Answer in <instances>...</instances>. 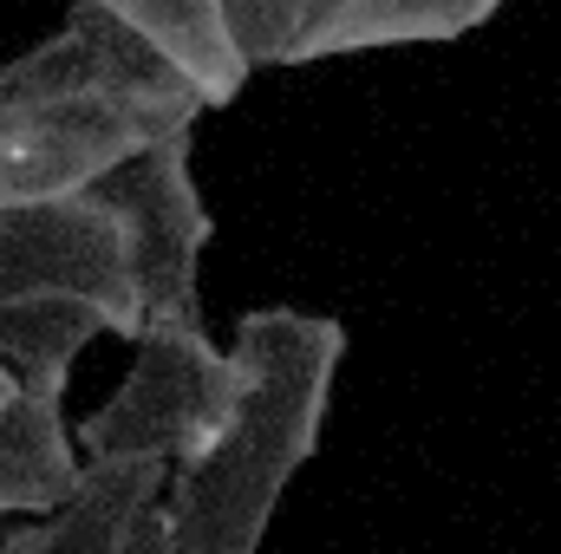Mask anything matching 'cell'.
Wrapping results in <instances>:
<instances>
[{
    "instance_id": "cell-1",
    "label": "cell",
    "mask_w": 561,
    "mask_h": 554,
    "mask_svg": "<svg viewBox=\"0 0 561 554\" xmlns=\"http://www.w3.org/2000/svg\"><path fill=\"white\" fill-rule=\"evenodd\" d=\"M242 399L216 443L170 476L176 554H262L280 489L313 463L346 366V326L300 307H255L236 326Z\"/></svg>"
},
{
    "instance_id": "cell-2",
    "label": "cell",
    "mask_w": 561,
    "mask_h": 554,
    "mask_svg": "<svg viewBox=\"0 0 561 554\" xmlns=\"http://www.w3.org/2000/svg\"><path fill=\"white\" fill-rule=\"evenodd\" d=\"M242 399V359L209 339V326H144L125 385L79 417L85 463H170L183 470L216 443Z\"/></svg>"
},
{
    "instance_id": "cell-9",
    "label": "cell",
    "mask_w": 561,
    "mask_h": 554,
    "mask_svg": "<svg viewBox=\"0 0 561 554\" xmlns=\"http://www.w3.org/2000/svg\"><path fill=\"white\" fill-rule=\"evenodd\" d=\"M170 463H92L72 509L46 522H7L0 554H118L138 509L170 496Z\"/></svg>"
},
{
    "instance_id": "cell-3",
    "label": "cell",
    "mask_w": 561,
    "mask_h": 554,
    "mask_svg": "<svg viewBox=\"0 0 561 554\" xmlns=\"http://www.w3.org/2000/svg\"><path fill=\"white\" fill-rule=\"evenodd\" d=\"M190 150H196L190 131L157 143L118 176H105L92 196L112 209V222L125 235L144 326H196L203 333V249L216 242V216L196 189Z\"/></svg>"
},
{
    "instance_id": "cell-8",
    "label": "cell",
    "mask_w": 561,
    "mask_h": 554,
    "mask_svg": "<svg viewBox=\"0 0 561 554\" xmlns=\"http://www.w3.org/2000/svg\"><path fill=\"white\" fill-rule=\"evenodd\" d=\"M118 20L150 39V53L196 92L203 112L216 105H236L242 85H249V53L229 26V7L222 0H112Z\"/></svg>"
},
{
    "instance_id": "cell-4",
    "label": "cell",
    "mask_w": 561,
    "mask_h": 554,
    "mask_svg": "<svg viewBox=\"0 0 561 554\" xmlns=\"http://www.w3.org/2000/svg\"><path fill=\"white\" fill-rule=\"evenodd\" d=\"M26 300H79L112 320L118 339H144V307L125 235L99 196L13 209L0 216V307Z\"/></svg>"
},
{
    "instance_id": "cell-5",
    "label": "cell",
    "mask_w": 561,
    "mask_h": 554,
    "mask_svg": "<svg viewBox=\"0 0 561 554\" xmlns=\"http://www.w3.org/2000/svg\"><path fill=\"white\" fill-rule=\"evenodd\" d=\"M249 66H313L340 53L444 46L490 26L496 0H222Z\"/></svg>"
},
{
    "instance_id": "cell-6",
    "label": "cell",
    "mask_w": 561,
    "mask_h": 554,
    "mask_svg": "<svg viewBox=\"0 0 561 554\" xmlns=\"http://www.w3.org/2000/svg\"><path fill=\"white\" fill-rule=\"evenodd\" d=\"M170 138L125 105H0V216L92 196Z\"/></svg>"
},
{
    "instance_id": "cell-10",
    "label": "cell",
    "mask_w": 561,
    "mask_h": 554,
    "mask_svg": "<svg viewBox=\"0 0 561 554\" xmlns=\"http://www.w3.org/2000/svg\"><path fill=\"white\" fill-rule=\"evenodd\" d=\"M112 320L79 307V300H26V307H0V366L20 372V385L33 392H66L72 359L105 339Z\"/></svg>"
},
{
    "instance_id": "cell-7",
    "label": "cell",
    "mask_w": 561,
    "mask_h": 554,
    "mask_svg": "<svg viewBox=\"0 0 561 554\" xmlns=\"http://www.w3.org/2000/svg\"><path fill=\"white\" fill-rule=\"evenodd\" d=\"M92 463L79 457V430L66 424V392H20L0 417V522H46L72 509Z\"/></svg>"
},
{
    "instance_id": "cell-12",
    "label": "cell",
    "mask_w": 561,
    "mask_h": 554,
    "mask_svg": "<svg viewBox=\"0 0 561 554\" xmlns=\"http://www.w3.org/2000/svg\"><path fill=\"white\" fill-rule=\"evenodd\" d=\"M20 392H26V385H20V372H13V366H0V417L20 405Z\"/></svg>"
},
{
    "instance_id": "cell-13",
    "label": "cell",
    "mask_w": 561,
    "mask_h": 554,
    "mask_svg": "<svg viewBox=\"0 0 561 554\" xmlns=\"http://www.w3.org/2000/svg\"><path fill=\"white\" fill-rule=\"evenodd\" d=\"M0 535H7V522H0Z\"/></svg>"
},
{
    "instance_id": "cell-11",
    "label": "cell",
    "mask_w": 561,
    "mask_h": 554,
    "mask_svg": "<svg viewBox=\"0 0 561 554\" xmlns=\"http://www.w3.org/2000/svg\"><path fill=\"white\" fill-rule=\"evenodd\" d=\"M118 554H176V542H170V509H163V503L138 509V522L125 529Z\"/></svg>"
}]
</instances>
